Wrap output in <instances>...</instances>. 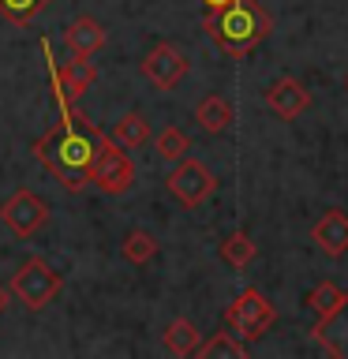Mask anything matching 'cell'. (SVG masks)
Listing matches in <instances>:
<instances>
[{"mask_svg": "<svg viewBox=\"0 0 348 359\" xmlns=\"http://www.w3.org/2000/svg\"><path fill=\"white\" fill-rule=\"evenodd\" d=\"M101 142L105 135L94 131L86 123V116H75L64 105V123H56L34 142V154L45 165V172L56 176L67 191H83L90 184V172H94V161L101 154Z\"/></svg>", "mask_w": 348, "mask_h": 359, "instance_id": "1", "label": "cell"}, {"mask_svg": "<svg viewBox=\"0 0 348 359\" xmlns=\"http://www.w3.org/2000/svg\"><path fill=\"white\" fill-rule=\"evenodd\" d=\"M206 34L225 56H247L269 38L274 19L258 0H236V4L221 8V11H206Z\"/></svg>", "mask_w": 348, "mask_h": 359, "instance_id": "2", "label": "cell"}, {"mask_svg": "<svg viewBox=\"0 0 348 359\" xmlns=\"http://www.w3.org/2000/svg\"><path fill=\"white\" fill-rule=\"evenodd\" d=\"M11 296H15L27 311H45L49 303L60 296V288H64V280L60 273L45 262V258H27L15 273H11Z\"/></svg>", "mask_w": 348, "mask_h": 359, "instance_id": "3", "label": "cell"}, {"mask_svg": "<svg viewBox=\"0 0 348 359\" xmlns=\"http://www.w3.org/2000/svg\"><path fill=\"white\" fill-rule=\"evenodd\" d=\"M274 322H277L274 303H269L258 288H243L240 296L229 303V311H225V330H232L243 344H251V341H258V337H266Z\"/></svg>", "mask_w": 348, "mask_h": 359, "instance_id": "4", "label": "cell"}, {"mask_svg": "<svg viewBox=\"0 0 348 359\" xmlns=\"http://www.w3.org/2000/svg\"><path fill=\"white\" fill-rule=\"evenodd\" d=\"M165 187H168V195H173L180 206L195 210L218 191V176H213L199 157H184V161H176V168L165 176Z\"/></svg>", "mask_w": 348, "mask_h": 359, "instance_id": "5", "label": "cell"}, {"mask_svg": "<svg viewBox=\"0 0 348 359\" xmlns=\"http://www.w3.org/2000/svg\"><path fill=\"white\" fill-rule=\"evenodd\" d=\"M90 184H94L101 195H123V191H131L135 184V161L128 157L123 146H116L105 135V142H101V154L94 161V172H90Z\"/></svg>", "mask_w": 348, "mask_h": 359, "instance_id": "6", "label": "cell"}, {"mask_svg": "<svg viewBox=\"0 0 348 359\" xmlns=\"http://www.w3.org/2000/svg\"><path fill=\"white\" fill-rule=\"evenodd\" d=\"M0 221H4L19 240H27V236H34L45 221H49V206H45V198H38L34 191L19 187L11 198H4V206H0Z\"/></svg>", "mask_w": 348, "mask_h": 359, "instance_id": "7", "label": "cell"}, {"mask_svg": "<svg viewBox=\"0 0 348 359\" xmlns=\"http://www.w3.org/2000/svg\"><path fill=\"white\" fill-rule=\"evenodd\" d=\"M191 72V60L184 56V49H176L173 41H157L150 53L142 56V75L150 79L157 90H173L180 86V79Z\"/></svg>", "mask_w": 348, "mask_h": 359, "instance_id": "8", "label": "cell"}, {"mask_svg": "<svg viewBox=\"0 0 348 359\" xmlns=\"http://www.w3.org/2000/svg\"><path fill=\"white\" fill-rule=\"evenodd\" d=\"M311 240L319 243V251L326 258H341L348 255V213L344 210H326L319 221L311 224Z\"/></svg>", "mask_w": 348, "mask_h": 359, "instance_id": "9", "label": "cell"}, {"mask_svg": "<svg viewBox=\"0 0 348 359\" xmlns=\"http://www.w3.org/2000/svg\"><path fill=\"white\" fill-rule=\"evenodd\" d=\"M262 97H266V109L274 112L277 120H296L300 112L311 105V94H307V90H303L292 75L277 79V83H269Z\"/></svg>", "mask_w": 348, "mask_h": 359, "instance_id": "10", "label": "cell"}, {"mask_svg": "<svg viewBox=\"0 0 348 359\" xmlns=\"http://www.w3.org/2000/svg\"><path fill=\"white\" fill-rule=\"evenodd\" d=\"M94 79H98V67L90 64V56H72L67 64L56 67V86H60V101H64V105L79 101L90 86H94Z\"/></svg>", "mask_w": 348, "mask_h": 359, "instance_id": "11", "label": "cell"}, {"mask_svg": "<svg viewBox=\"0 0 348 359\" xmlns=\"http://www.w3.org/2000/svg\"><path fill=\"white\" fill-rule=\"evenodd\" d=\"M311 337L319 341L330 355H348V292L341 299V307H337L330 318H319L314 322Z\"/></svg>", "mask_w": 348, "mask_h": 359, "instance_id": "12", "label": "cell"}, {"mask_svg": "<svg viewBox=\"0 0 348 359\" xmlns=\"http://www.w3.org/2000/svg\"><path fill=\"white\" fill-rule=\"evenodd\" d=\"M64 41H67V49H72V56H94L98 49H105V27L90 15H79L72 27L64 30Z\"/></svg>", "mask_w": 348, "mask_h": 359, "instance_id": "13", "label": "cell"}, {"mask_svg": "<svg viewBox=\"0 0 348 359\" xmlns=\"http://www.w3.org/2000/svg\"><path fill=\"white\" fill-rule=\"evenodd\" d=\"M195 123L206 135H225L232 128V105H229V97H221V94H206L195 105Z\"/></svg>", "mask_w": 348, "mask_h": 359, "instance_id": "14", "label": "cell"}, {"mask_svg": "<svg viewBox=\"0 0 348 359\" xmlns=\"http://www.w3.org/2000/svg\"><path fill=\"white\" fill-rule=\"evenodd\" d=\"M109 139L116 146H123V150H139V146L150 142V123H146L142 112H123V116L112 123Z\"/></svg>", "mask_w": 348, "mask_h": 359, "instance_id": "15", "label": "cell"}, {"mask_svg": "<svg viewBox=\"0 0 348 359\" xmlns=\"http://www.w3.org/2000/svg\"><path fill=\"white\" fill-rule=\"evenodd\" d=\"M165 348L173 355H199L202 348V333L195 330V322L187 318H173L165 325Z\"/></svg>", "mask_w": 348, "mask_h": 359, "instance_id": "16", "label": "cell"}, {"mask_svg": "<svg viewBox=\"0 0 348 359\" xmlns=\"http://www.w3.org/2000/svg\"><path fill=\"white\" fill-rule=\"evenodd\" d=\"M120 251H123V258H128L131 266H146V262H154V258H157V240L146 229H135V232L123 236Z\"/></svg>", "mask_w": 348, "mask_h": 359, "instance_id": "17", "label": "cell"}, {"mask_svg": "<svg viewBox=\"0 0 348 359\" xmlns=\"http://www.w3.org/2000/svg\"><path fill=\"white\" fill-rule=\"evenodd\" d=\"M255 255H258V247H255V240L247 232H232V236H225V240H221V258L229 266H236V269H243Z\"/></svg>", "mask_w": 348, "mask_h": 359, "instance_id": "18", "label": "cell"}, {"mask_svg": "<svg viewBox=\"0 0 348 359\" xmlns=\"http://www.w3.org/2000/svg\"><path fill=\"white\" fill-rule=\"evenodd\" d=\"M187 154H191V139L180 128H165L157 135V157H161V161L176 165V161H184Z\"/></svg>", "mask_w": 348, "mask_h": 359, "instance_id": "19", "label": "cell"}, {"mask_svg": "<svg viewBox=\"0 0 348 359\" xmlns=\"http://www.w3.org/2000/svg\"><path fill=\"white\" fill-rule=\"evenodd\" d=\"M341 299H344V292L333 285V280H322V285H314L311 288V296H307V307L319 314V318H330V314L341 307Z\"/></svg>", "mask_w": 348, "mask_h": 359, "instance_id": "20", "label": "cell"}, {"mask_svg": "<svg viewBox=\"0 0 348 359\" xmlns=\"http://www.w3.org/2000/svg\"><path fill=\"white\" fill-rule=\"evenodd\" d=\"M199 355H232V359H240V355H247V344L232 330H221V333H213L210 341H202Z\"/></svg>", "mask_w": 348, "mask_h": 359, "instance_id": "21", "label": "cell"}, {"mask_svg": "<svg viewBox=\"0 0 348 359\" xmlns=\"http://www.w3.org/2000/svg\"><path fill=\"white\" fill-rule=\"evenodd\" d=\"M45 4L49 0H0V15H4L8 22H19V27H27L30 19H38Z\"/></svg>", "mask_w": 348, "mask_h": 359, "instance_id": "22", "label": "cell"}, {"mask_svg": "<svg viewBox=\"0 0 348 359\" xmlns=\"http://www.w3.org/2000/svg\"><path fill=\"white\" fill-rule=\"evenodd\" d=\"M202 4H206V11H221V8L236 4V0H202Z\"/></svg>", "mask_w": 348, "mask_h": 359, "instance_id": "23", "label": "cell"}, {"mask_svg": "<svg viewBox=\"0 0 348 359\" xmlns=\"http://www.w3.org/2000/svg\"><path fill=\"white\" fill-rule=\"evenodd\" d=\"M8 292H11V288L0 285V314H4V307H8Z\"/></svg>", "mask_w": 348, "mask_h": 359, "instance_id": "24", "label": "cell"}, {"mask_svg": "<svg viewBox=\"0 0 348 359\" xmlns=\"http://www.w3.org/2000/svg\"><path fill=\"white\" fill-rule=\"evenodd\" d=\"M344 86H348V79H344Z\"/></svg>", "mask_w": 348, "mask_h": 359, "instance_id": "25", "label": "cell"}]
</instances>
